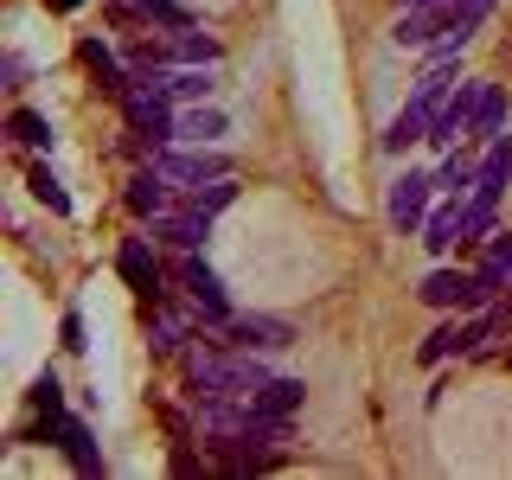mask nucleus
<instances>
[{"mask_svg":"<svg viewBox=\"0 0 512 480\" xmlns=\"http://www.w3.org/2000/svg\"><path fill=\"white\" fill-rule=\"evenodd\" d=\"M448 84H455V71H448V64H436V71H429L423 84L410 90V103L397 109V122H391V128H384V154H410L416 141H429V122H436V116H442V103L455 96Z\"/></svg>","mask_w":512,"mask_h":480,"instance_id":"1","label":"nucleus"},{"mask_svg":"<svg viewBox=\"0 0 512 480\" xmlns=\"http://www.w3.org/2000/svg\"><path fill=\"white\" fill-rule=\"evenodd\" d=\"M116 276L141 295V308L167 301V263L154 256V237H122V250H116Z\"/></svg>","mask_w":512,"mask_h":480,"instance_id":"2","label":"nucleus"},{"mask_svg":"<svg viewBox=\"0 0 512 480\" xmlns=\"http://www.w3.org/2000/svg\"><path fill=\"white\" fill-rule=\"evenodd\" d=\"M173 276L186 282V295H192V308H199L212 327H224L231 320V295H224V282H218V269L205 263L199 250H180V263H173Z\"/></svg>","mask_w":512,"mask_h":480,"instance_id":"3","label":"nucleus"},{"mask_svg":"<svg viewBox=\"0 0 512 480\" xmlns=\"http://www.w3.org/2000/svg\"><path fill=\"white\" fill-rule=\"evenodd\" d=\"M423 308H436V314H474V308H487V288H480V269H436L423 288Z\"/></svg>","mask_w":512,"mask_h":480,"instance_id":"4","label":"nucleus"},{"mask_svg":"<svg viewBox=\"0 0 512 480\" xmlns=\"http://www.w3.org/2000/svg\"><path fill=\"white\" fill-rule=\"evenodd\" d=\"M429 192H436V173H397L391 180V205H384V212H391V231L397 237H416L429 224Z\"/></svg>","mask_w":512,"mask_h":480,"instance_id":"5","label":"nucleus"},{"mask_svg":"<svg viewBox=\"0 0 512 480\" xmlns=\"http://www.w3.org/2000/svg\"><path fill=\"white\" fill-rule=\"evenodd\" d=\"M154 167L167 173L173 186H212V180H224L231 173V154H212V148H160L154 154Z\"/></svg>","mask_w":512,"mask_h":480,"instance_id":"6","label":"nucleus"},{"mask_svg":"<svg viewBox=\"0 0 512 480\" xmlns=\"http://www.w3.org/2000/svg\"><path fill=\"white\" fill-rule=\"evenodd\" d=\"M224 346H244V352H282L295 346V327L276 314H231L224 320Z\"/></svg>","mask_w":512,"mask_h":480,"instance_id":"7","label":"nucleus"},{"mask_svg":"<svg viewBox=\"0 0 512 480\" xmlns=\"http://www.w3.org/2000/svg\"><path fill=\"white\" fill-rule=\"evenodd\" d=\"M480 96H487V84H461L455 96H448L442 103V116L429 122V148H455L461 135H474V116H480Z\"/></svg>","mask_w":512,"mask_h":480,"instance_id":"8","label":"nucleus"},{"mask_svg":"<svg viewBox=\"0 0 512 480\" xmlns=\"http://www.w3.org/2000/svg\"><path fill=\"white\" fill-rule=\"evenodd\" d=\"M122 205L135 212L141 224H154V218H167L173 212V180L160 167H141L135 180H128V192H122Z\"/></svg>","mask_w":512,"mask_h":480,"instance_id":"9","label":"nucleus"},{"mask_svg":"<svg viewBox=\"0 0 512 480\" xmlns=\"http://www.w3.org/2000/svg\"><path fill=\"white\" fill-rule=\"evenodd\" d=\"M506 186H512V135H493V141H487V160H480V173H474V192H468V199L500 205V199H506Z\"/></svg>","mask_w":512,"mask_h":480,"instance_id":"10","label":"nucleus"},{"mask_svg":"<svg viewBox=\"0 0 512 480\" xmlns=\"http://www.w3.org/2000/svg\"><path fill=\"white\" fill-rule=\"evenodd\" d=\"M205 237H212V212H199V205L154 218V244H167V250H199Z\"/></svg>","mask_w":512,"mask_h":480,"instance_id":"11","label":"nucleus"},{"mask_svg":"<svg viewBox=\"0 0 512 480\" xmlns=\"http://www.w3.org/2000/svg\"><path fill=\"white\" fill-rule=\"evenodd\" d=\"M77 58H84V71L96 77V90H103L109 103H122V96H128V84H135V77H128L122 64H116V52H109L103 39H77Z\"/></svg>","mask_w":512,"mask_h":480,"instance_id":"12","label":"nucleus"},{"mask_svg":"<svg viewBox=\"0 0 512 480\" xmlns=\"http://www.w3.org/2000/svg\"><path fill=\"white\" fill-rule=\"evenodd\" d=\"M301 397H308V384H295V378H269L263 391L250 397V416H256V423H295Z\"/></svg>","mask_w":512,"mask_h":480,"instance_id":"13","label":"nucleus"},{"mask_svg":"<svg viewBox=\"0 0 512 480\" xmlns=\"http://www.w3.org/2000/svg\"><path fill=\"white\" fill-rule=\"evenodd\" d=\"M397 45H416V52H429V45H442V7H404L391 26Z\"/></svg>","mask_w":512,"mask_h":480,"instance_id":"14","label":"nucleus"},{"mask_svg":"<svg viewBox=\"0 0 512 480\" xmlns=\"http://www.w3.org/2000/svg\"><path fill=\"white\" fill-rule=\"evenodd\" d=\"M461 212H468V199H448V205L429 212V224H423V250L429 256H442V250L461 244Z\"/></svg>","mask_w":512,"mask_h":480,"instance_id":"15","label":"nucleus"},{"mask_svg":"<svg viewBox=\"0 0 512 480\" xmlns=\"http://www.w3.org/2000/svg\"><path fill=\"white\" fill-rule=\"evenodd\" d=\"M148 333H154V352H160V359H173V352H186V340H192V320L186 314H167V308H160V301H154V308H148Z\"/></svg>","mask_w":512,"mask_h":480,"instance_id":"16","label":"nucleus"},{"mask_svg":"<svg viewBox=\"0 0 512 480\" xmlns=\"http://www.w3.org/2000/svg\"><path fill=\"white\" fill-rule=\"evenodd\" d=\"M58 448H64V461H71L77 474H103V455H96L90 429L77 423V416H64V423H58Z\"/></svg>","mask_w":512,"mask_h":480,"instance_id":"17","label":"nucleus"},{"mask_svg":"<svg viewBox=\"0 0 512 480\" xmlns=\"http://www.w3.org/2000/svg\"><path fill=\"white\" fill-rule=\"evenodd\" d=\"M160 90H167L173 96V103H212V64H186V71H160Z\"/></svg>","mask_w":512,"mask_h":480,"instance_id":"18","label":"nucleus"},{"mask_svg":"<svg viewBox=\"0 0 512 480\" xmlns=\"http://www.w3.org/2000/svg\"><path fill=\"white\" fill-rule=\"evenodd\" d=\"M224 109H212V103H192L186 116H180V141H192V148H212V141L224 135Z\"/></svg>","mask_w":512,"mask_h":480,"instance_id":"19","label":"nucleus"},{"mask_svg":"<svg viewBox=\"0 0 512 480\" xmlns=\"http://www.w3.org/2000/svg\"><path fill=\"white\" fill-rule=\"evenodd\" d=\"M26 186H32V199H39L45 212H58V218L71 212V192H64V180L45 167V160H32V167H26Z\"/></svg>","mask_w":512,"mask_h":480,"instance_id":"20","label":"nucleus"},{"mask_svg":"<svg viewBox=\"0 0 512 480\" xmlns=\"http://www.w3.org/2000/svg\"><path fill=\"white\" fill-rule=\"evenodd\" d=\"M7 135L20 141V148H52V141H58L52 122H45L39 109H13V116H7Z\"/></svg>","mask_w":512,"mask_h":480,"instance_id":"21","label":"nucleus"},{"mask_svg":"<svg viewBox=\"0 0 512 480\" xmlns=\"http://www.w3.org/2000/svg\"><path fill=\"white\" fill-rule=\"evenodd\" d=\"M474 135H480V141L506 135V90H500V84H487V96H480V116H474Z\"/></svg>","mask_w":512,"mask_h":480,"instance_id":"22","label":"nucleus"},{"mask_svg":"<svg viewBox=\"0 0 512 480\" xmlns=\"http://www.w3.org/2000/svg\"><path fill=\"white\" fill-rule=\"evenodd\" d=\"M474 173H480V167H468V160H461L455 148H448V160H442V173H436V186L448 192V199H468V192H474Z\"/></svg>","mask_w":512,"mask_h":480,"instance_id":"23","label":"nucleus"},{"mask_svg":"<svg viewBox=\"0 0 512 480\" xmlns=\"http://www.w3.org/2000/svg\"><path fill=\"white\" fill-rule=\"evenodd\" d=\"M173 58L180 64H218V39H205V32H173Z\"/></svg>","mask_w":512,"mask_h":480,"instance_id":"24","label":"nucleus"},{"mask_svg":"<svg viewBox=\"0 0 512 480\" xmlns=\"http://www.w3.org/2000/svg\"><path fill=\"white\" fill-rule=\"evenodd\" d=\"M493 237V205L468 199V212H461V244H487Z\"/></svg>","mask_w":512,"mask_h":480,"instance_id":"25","label":"nucleus"},{"mask_svg":"<svg viewBox=\"0 0 512 480\" xmlns=\"http://www.w3.org/2000/svg\"><path fill=\"white\" fill-rule=\"evenodd\" d=\"M461 352V320H448V327H436L423 340V365H436V359H455Z\"/></svg>","mask_w":512,"mask_h":480,"instance_id":"26","label":"nucleus"},{"mask_svg":"<svg viewBox=\"0 0 512 480\" xmlns=\"http://www.w3.org/2000/svg\"><path fill=\"white\" fill-rule=\"evenodd\" d=\"M237 199V180H231V173H224V180H212V186H199V192H192V205H199V212H224V205H231Z\"/></svg>","mask_w":512,"mask_h":480,"instance_id":"27","label":"nucleus"},{"mask_svg":"<svg viewBox=\"0 0 512 480\" xmlns=\"http://www.w3.org/2000/svg\"><path fill=\"white\" fill-rule=\"evenodd\" d=\"M32 404H39L45 416H64V384H58L52 372H45L39 384H32Z\"/></svg>","mask_w":512,"mask_h":480,"instance_id":"28","label":"nucleus"},{"mask_svg":"<svg viewBox=\"0 0 512 480\" xmlns=\"http://www.w3.org/2000/svg\"><path fill=\"white\" fill-rule=\"evenodd\" d=\"M84 346H90L84 340V314L71 308V314H64V352H84Z\"/></svg>","mask_w":512,"mask_h":480,"instance_id":"29","label":"nucleus"},{"mask_svg":"<svg viewBox=\"0 0 512 480\" xmlns=\"http://www.w3.org/2000/svg\"><path fill=\"white\" fill-rule=\"evenodd\" d=\"M173 474H199V455H192L186 442H180V455H173Z\"/></svg>","mask_w":512,"mask_h":480,"instance_id":"30","label":"nucleus"},{"mask_svg":"<svg viewBox=\"0 0 512 480\" xmlns=\"http://www.w3.org/2000/svg\"><path fill=\"white\" fill-rule=\"evenodd\" d=\"M77 7H84V0H52V13H77Z\"/></svg>","mask_w":512,"mask_h":480,"instance_id":"31","label":"nucleus"},{"mask_svg":"<svg viewBox=\"0 0 512 480\" xmlns=\"http://www.w3.org/2000/svg\"><path fill=\"white\" fill-rule=\"evenodd\" d=\"M404 7H448V0H404Z\"/></svg>","mask_w":512,"mask_h":480,"instance_id":"32","label":"nucleus"}]
</instances>
